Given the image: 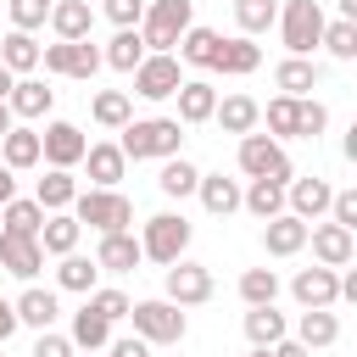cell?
<instances>
[{"mask_svg":"<svg viewBox=\"0 0 357 357\" xmlns=\"http://www.w3.org/2000/svg\"><path fill=\"white\" fill-rule=\"evenodd\" d=\"M173 95H178V123H206L212 106H218V89H212L206 78H184Z\"/></svg>","mask_w":357,"mask_h":357,"instance_id":"cell-24","label":"cell"},{"mask_svg":"<svg viewBox=\"0 0 357 357\" xmlns=\"http://www.w3.org/2000/svg\"><path fill=\"white\" fill-rule=\"evenodd\" d=\"M84 167H89L95 190H117V178H123L128 156H123V151H117L112 139H100V145H89V151H84Z\"/></svg>","mask_w":357,"mask_h":357,"instance_id":"cell-20","label":"cell"},{"mask_svg":"<svg viewBox=\"0 0 357 357\" xmlns=\"http://www.w3.org/2000/svg\"><path fill=\"white\" fill-rule=\"evenodd\" d=\"M0 223H6L0 234H28V240H39V229H45V206H39V201H17V195H11V201L0 206Z\"/></svg>","mask_w":357,"mask_h":357,"instance_id":"cell-32","label":"cell"},{"mask_svg":"<svg viewBox=\"0 0 357 357\" xmlns=\"http://www.w3.org/2000/svg\"><path fill=\"white\" fill-rule=\"evenodd\" d=\"M11 128H17V123H11V106H6V100H0V139H6V134H11Z\"/></svg>","mask_w":357,"mask_h":357,"instance_id":"cell-55","label":"cell"},{"mask_svg":"<svg viewBox=\"0 0 357 357\" xmlns=\"http://www.w3.org/2000/svg\"><path fill=\"white\" fill-rule=\"evenodd\" d=\"M73 218L100 234H123L134 223V201L123 190H84V195H73Z\"/></svg>","mask_w":357,"mask_h":357,"instance_id":"cell-3","label":"cell"},{"mask_svg":"<svg viewBox=\"0 0 357 357\" xmlns=\"http://www.w3.org/2000/svg\"><path fill=\"white\" fill-rule=\"evenodd\" d=\"M11 312H17V324H28V329H50L61 307H56V296H50V290L28 284V290H22L17 301H11Z\"/></svg>","mask_w":357,"mask_h":357,"instance_id":"cell-26","label":"cell"},{"mask_svg":"<svg viewBox=\"0 0 357 357\" xmlns=\"http://www.w3.org/2000/svg\"><path fill=\"white\" fill-rule=\"evenodd\" d=\"M329 201H335V190H329V178H318V173L284 184V206H290V218H301V223H307V218L318 223V212H329Z\"/></svg>","mask_w":357,"mask_h":357,"instance_id":"cell-12","label":"cell"},{"mask_svg":"<svg viewBox=\"0 0 357 357\" xmlns=\"http://www.w3.org/2000/svg\"><path fill=\"white\" fill-rule=\"evenodd\" d=\"M89 112H95L100 128H123V123H134V100H128L123 89H100V95L89 100Z\"/></svg>","mask_w":357,"mask_h":357,"instance_id":"cell-35","label":"cell"},{"mask_svg":"<svg viewBox=\"0 0 357 357\" xmlns=\"http://www.w3.org/2000/svg\"><path fill=\"white\" fill-rule=\"evenodd\" d=\"M240 173H245V178L290 184V156H284V145L268 139V134H240Z\"/></svg>","mask_w":357,"mask_h":357,"instance_id":"cell-6","label":"cell"},{"mask_svg":"<svg viewBox=\"0 0 357 357\" xmlns=\"http://www.w3.org/2000/svg\"><path fill=\"white\" fill-rule=\"evenodd\" d=\"M195 195H201V206H206L212 218H229V212H240V184H234V178H223V173H201Z\"/></svg>","mask_w":357,"mask_h":357,"instance_id":"cell-25","label":"cell"},{"mask_svg":"<svg viewBox=\"0 0 357 357\" xmlns=\"http://www.w3.org/2000/svg\"><path fill=\"white\" fill-rule=\"evenodd\" d=\"M11 84H17V78H11V73H6V67H0V100H6V95H11Z\"/></svg>","mask_w":357,"mask_h":357,"instance_id":"cell-57","label":"cell"},{"mask_svg":"<svg viewBox=\"0 0 357 357\" xmlns=\"http://www.w3.org/2000/svg\"><path fill=\"white\" fill-rule=\"evenodd\" d=\"M162 195H195V184H201V167L195 162H184V156H167V167H162Z\"/></svg>","mask_w":357,"mask_h":357,"instance_id":"cell-41","label":"cell"},{"mask_svg":"<svg viewBox=\"0 0 357 357\" xmlns=\"http://www.w3.org/2000/svg\"><path fill=\"white\" fill-rule=\"evenodd\" d=\"M245 340H251V346H279V340H284V312L251 307V312H245Z\"/></svg>","mask_w":357,"mask_h":357,"instance_id":"cell-36","label":"cell"},{"mask_svg":"<svg viewBox=\"0 0 357 357\" xmlns=\"http://www.w3.org/2000/svg\"><path fill=\"white\" fill-rule=\"evenodd\" d=\"M318 78H324V67H318V61H307V56H284V61L273 67V84H279L290 100H301Z\"/></svg>","mask_w":357,"mask_h":357,"instance_id":"cell-23","label":"cell"},{"mask_svg":"<svg viewBox=\"0 0 357 357\" xmlns=\"http://www.w3.org/2000/svg\"><path fill=\"white\" fill-rule=\"evenodd\" d=\"M0 151H6V162H0V167H11V173L33 167V162H39V128H11V134L0 139Z\"/></svg>","mask_w":357,"mask_h":357,"instance_id":"cell-34","label":"cell"},{"mask_svg":"<svg viewBox=\"0 0 357 357\" xmlns=\"http://www.w3.org/2000/svg\"><path fill=\"white\" fill-rule=\"evenodd\" d=\"M112 357H151V346L139 335H128V340H112Z\"/></svg>","mask_w":357,"mask_h":357,"instance_id":"cell-51","label":"cell"},{"mask_svg":"<svg viewBox=\"0 0 357 357\" xmlns=\"http://www.w3.org/2000/svg\"><path fill=\"white\" fill-rule=\"evenodd\" d=\"M212 123H218L223 134H257V123H262V106H257L251 95H223V100L212 106Z\"/></svg>","mask_w":357,"mask_h":357,"instance_id":"cell-18","label":"cell"},{"mask_svg":"<svg viewBox=\"0 0 357 357\" xmlns=\"http://www.w3.org/2000/svg\"><path fill=\"white\" fill-rule=\"evenodd\" d=\"M296 340H301L307 351H324V346H335V340H340V318H335L329 307H312V312H301Z\"/></svg>","mask_w":357,"mask_h":357,"instance_id":"cell-27","label":"cell"},{"mask_svg":"<svg viewBox=\"0 0 357 357\" xmlns=\"http://www.w3.org/2000/svg\"><path fill=\"white\" fill-rule=\"evenodd\" d=\"M268 139H296V117H301V100H290V95H279V100H268Z\"/></svg>","mask_w":357,"mask_h":357,"instance_id":"cell-43","label":"cell"},{"mask_svg":"<svg viewBox=\"0 0 357 357\" xmlns=\"http://www.w3.org/2000/svg\"><path fill=\"white\" fill-rule=\"evenodd\" d=\"M307 229H312V223H301V218L279 212V218H268V223H262V251H268V257H296V251L307 245Z\"/></svg>","mask_w":357,"mask_h":357,"instance_id":"cell-16","label":"cell"},{"mask_svg":"<svg viewBox=\"0 0 357 357\" xmlns=\"http://www.w3.org/2000/svg\"><path fill=\"white\" fill-rule=\"evenodd\" d=\"M195 22L190 0H145V17H139V39L151 56H173V45L184 39V28Z\"/></svg>","mask_w":357,"mask_h":357,"instance_id":"cell-2","label":"cell"},{"mask_svg":"<svg viewBox=\"0 0 357 357\" xmlns=\"http://www.w3.org/2000/svg\"><path fill=\"white\" fill-rule=\"evenodd\" d=\"M50 28H56V39H89V28H95L89 0H50Z\"/></svg>","mask_w":357,"mask_h":357,"instance_id":"cell-22","label":"cell"},{"mask_svg":"<svg viewBox=\"0 0 357 357\" xmlns=\"http://www.w3.org/2000/svg\"><path fill=\"white\" fill-rule=\"evenodd\" d=\"M39 61H45V73H61V78H95L100 50L89 39H56V45L39 50Z\"/></svg>","mask_w":357,"mask_h":357,"instance_id":"cell-8","label":"cell"},{"mask_svg":"<svg viewBox=\"0 0 357 357\" xmlns=\"http://www.w3.org/2000/svg\"><path fill=\"white\" fill-rule=\"evenodd\" d=\"M190 223L178 218V212H156L151 223H145V234H139V251L151 257V262H162V268H173L178 257H184V245H190Z\"/></svg>","mask_w":357,"mask_h":357,"instance_id":"cell-5","label":"cell"},{"mask_svg":"<svg viewBox=\"0 0 357 357\" xmlns=\"http://www.w3.org/2000/svg\"><path fill=\"white\" fill-rule=\"evenodd\" d=\"M234 22H240L245 39L251 33H268L279 22V0H234Z\"/></svg>","mask_w":357,"mask_h":357,"instance_id":"cell-38","label":"cell"},{"mask_svg":"<svg viewBox=\"0 0 357 357\" xmlns=\"http://www.w3.org/2000/svg\"><path fill=\"white\" fill-rule=\"evenodd\" d=\"M17 195V178H11V167H0V206Z\"/></svg>","mask_w":357,"mask_h":357,"instance_id":"cell-54","label":"cell"},{"mask_svg":"<svg viewBox=\"0 0 357 357\" xmlns=\"http://www.w3.org/2000/svg\"><path fill=\"white\" fill-rule=\"evenodd\" d=\"M251 357H268V346H251Z\"/></svg>","mask_w":357,"mask_h":357,"instance_id":"cell-58","label":"cell"},{"mask_svg":"<svg viewBox=\"0 0 357 357\" xmlns=\"http://www.w3.org/2000/svg\"><path fill=\"white\" fill-rule=\"evenodd\" d=\"M106 17H112L117 28H139V17H145V0H106Z\"/></svg>","mask_w":357,"mask_h":357,"instance_id":"cell-48","label":"cell"},{"mask_svg":"<svg viewBox=\"0 0 357 357\" xmlns=\"http://www.w3.org/2000/svg\"><path fill=\"white\" fill-rule=\"evenodd\" d=\"M73 346H84V351H100V346H112V324L100 318V312H73V335H67Z\"/></svg>","mask_w":357,"mask_h":357,"instance_id":"cell-37","label":"cell"},{"mask_svg":"<svg viewBox=\"0 0 357 357\" xmlns=\"http://www.w3.org/2000/svg\"><path fill=\"white\" fill-rule=\"evenodd\" d=\"M329 212H335V223H340V229H357V190H335Z\"/></svg>","mask_w":357,"mask_h":357,"instance_id":"cell-49","label":"cell"},{"mask_svg":"<svg viewBox=\"0 0 357 357\" xmlns=\"http://www.w3.org/2000/svg\"><path fill=\"white\" fill-rule=\"evenodd\" d=\"M218 39L223 33H212V28H184V39H178V61H190V67H212V50H218Z\"/></svg>","mask_w":357,"mask_h":357,"instance_id":"cell-39","label":"cell"},{"mask_svg":"<svg viewBox=\"0 0 357 357\" xmlns=\"http://www.w3.org/2000/svg\"><path fill=\"white\" fill-rule=\"evenodd\" d=\"M240 296H245V307H273L279 273H273V268H245V273H240Z\"/></svg>","mask_w":357,"mask_h":357,"instance_id":"cell-40","label":"cell"},{"mask_svg":"<svg viewBox=\"0 0 357 357\" xmlns=\"http://www.w3.org/2000/svg\"><path fill=\"white\" fill-rule=\"evenodd\" d=\"M307 240H312L318 268H346V262H351V251H357L351 229H340V223H318V229H307Z\"/></svg>","mask_w":357,"mask_h":357,"instance_id":"cell-14","label":"cell"},{"mask_svg":"<svg viewBox=\"0 0 357 357\" xmlns=\"http://www.w3.org/2000/svg\"><path fill=\"white\" fill-rule=\"evenodd\" d=\"M33 357H73V340H67V335H50V329H39V340H33Z\"/></svg>","mask_w":357,"mask_h":357,"instance_id":"cell-50","label":"cell"},{"mask_svg":"<svg viewBox=\"0 0 357 357\" xmlns=\"http://www.w3.org/2000/svg\"><path fill=\"white\" fill-rule=\"evenodd\" d=\"M95 273H100V268H95V257H78V251H67V257H61V268H56L61 290H84V296L95 290Z\"/></svg>","mask_w":357,"mask_h":357,"instance_id":"cell-42","label":"cell"},{"mask_svg":"<svg viewBox=\"0 0 357 357\" xmlns=\"http://www.w3.org/2000/svg\"><path fill=\"white\" fill-rule=\"evenodd\" d=\"M268 357H312L301 340H279V346H268Z\"/></svg>","mask_w":357,"mask_h":357,"instance_id":"cell-53","label":"cell"},{"mask_svg":"<svg viewBox=\"0 0 357 357\" xmlns=\"http://www.w3.org/2000/svg\"><path fill=\"white\" fill-rule=\"evenodd\" d=\"M162 301H173V307H201V301H212V268L206 262H173L167 268V296Z\"/></svg>","mask_w":357,"mask_h":357,"instance_id":"cell-9","label":"cell"},{"mask_svg":"<svg viewBox=\"0 0 357 357\" xmlns=\"http://www.w3.org/2000/svg\"><path fill=\"white\" fill-rule=\"evenodd\" d=\"M128 318H134V335H139L145 346H173V340H184V312H178L173 301H134Z\"/></svg>","mask_w":357,"mask_h":357,"instance_id":"cell-7","label":"cell"},{"mask_svg":"<svg viewBox=\"0 0 357 357\" xmlns=\"http://www.w3.org/2000/svg\"><path fill=\"white\" fill-rule=\"evenodd\" d=\"M318 45H329L335 61H351L357 56V22H324V39Z\"/></svg>","mask_w":357,"mask_h":357,"instance_id":"cell-44","label":"cell"},{"mask_svg":"<svg viewBox=\"0 0 357 357\" xmlns=\"http://www.w3.org/2000/svg\"><path fill=\"white\" fill-rule=\"evenodd\" d=\"M257 67H262V45H251L245 33H240V39H218V50H212V73L245 78V73H257Z\"/></svg>","mask_w":357,"mask_h":357,"instance_id":"cell-15","label":"cell"},{"mask_svg":"<svg viewBox=\"0 0 357 357\" xmlns=\"http://www.w3.org/2000/svg\"><path fill=\"white\" fill-rule=\"evenodd\" d=\"M279 33L290 56H312V45L324 39V6L318 0H284L279 6Z\"/></svg>","mask_w":357,"mask_h":357,"instance_id":"cell-4","label":"cell"},{"mask_svg":"<svg viewBox=\"0 0 357 357\" xmlns=\"http://www.w3.org/2000/svg\"><path fill=\"white\" fill-rule=\"evenodd\" d=\"M11 335H17V312H11V301L0 296V346H6Z\"/></svg>","mask_w":357,"mask_h":357,"instance_id":"cell-52","label":"cell"},{"mask_svg":"<svg viewBox=\"0 0 357 357\" xmlns=\"http://www.w3.org/2000/svg\"><path fill=\"white\" fill-rule=\"evenodd\" d=\"M73 195H78V178H73L67 167H50V173L39 178V190H33V201H39L45 212H67Z\"/></svg>","mask_w":357,"mask_h":357,"instance_id":"cell-30","label":"cell"},{"mask_svg":"<svg viewBox=\"0 0 357 357\" xmlns=\"http://www.w3.org/2000/svg\"><path fill=\"white\" fill-rule=\"evenodd\" d=\"M178 84H184L178 56H145V61L134 67V95H145V100H167Z\"/></svg>","mask_w":357,"mask_h":357,"instance_id":"cell-11","label":"cell"},{"mask_svg":"<svg viewBox=\"0 0 357 357\" xmlns=\"http://www.w3.org/2000/svg\"><path fill=\"white\" fill-rule=\"evenodd\" d=\"M78 234H84V223H78L73 212H45L39 251H50V257H67V251H78Z\"/></svg>","mask_w":357,"mask_h":357,"instance_id":"cell-21","label":"cell"},{"mask_svg":"<svg viewBox=\"0 0 357 357\" xmlns=\"http://www.w3.org/2000/svg\"><path fill=\"white\" fill-rule=\"evenodd\" d=\"M151 50H145V39H139V28H117V39L100 50V61L106 67H117V73H134L139 61H145Z\"/></svg>","mask_w":357,"mask_h":357,"instance_id":"cell-29","label":"cell"},{"mask_svg":"<svg viewBox=\"0 0 357 357\" xmlns=\"http://www.w3.org/2000/svg\"><path fill=\"white\" fill-rule=\"evenodd\" d=\"M178 117H134V123H123V139H117V151L128 156V162H151V156H178Z\"/></svg>","mask_w":357,"mask_h":357,"instance_id":"cell-1","label":"cell"},{"mask_svg":"<svg viewBox=\"0 0 357 357\" xmlns=\"http://www.w3.org/2000/svg\"><path fill=\"white\" fill-rule=\"evenodd\" d=\"M50 22V0H11V28L17 33H33Z\"/></svg>","mask_w":357,"mask_h":357,"instance_id":"cell-45","label":"cell"},{"mask_svg":"<svg viewBox=\"0 0 357 357\" xmlns=\"http://www.w3.org/2000/svg\"><path fill=\"white\" fill-rule=\"evenodd\" d=\"M324 123H329L324 100H301V117H296V139H318V134H324Z\"/></svg>","mask_w":357,"mask_h":357,"instance_id":"cell-47","label":"cell"},{"mask_svg":"<svg viewBox=\"0 0 357 357\" xmlns=\"http://www.w3.org/2000/svg\"><path fill=\"white\" fill-rule=\"evenodd\" d=\"M84 307H89V312H100L106 324H117V318H128V307H134V301H128L123 290H95V296L84 301Z\"/></svg>","mask_w":357,"mask_h":357,"instance_id":"cell-46","label":"cell"},{"mask_svg":"<svg viewBox=\"0 0 357 357\" xmlns=\"http://www.w3.org/2000/svg\"><path fill=\"white\" fill-rule=\"evenodd\" d=\"M84 151H89V139L78 134V123H45L39 128V156L50 167H78Z\"/></svg>","mask_w":357,"mask_h":357,"instance_id":"cell-10","label":"cell"},{"mask_svg":"<svg viewBox=\"0 0 357 357\" xmlns=\"http://www.w3.org/2000/svg\"><path fill=\"white\" fill-rule=\"evenodd\" d=\"M290 296L312 312V307H335L340 301V273L335 268H301L296 279H290Z\"/></svg>","mask_w":357,"mask_h":357,"instance_id":"cell-13","label":"cell"},{"mask_svg":"<svg viewBox=\"0 0 357 357\" xmlns=\"http://www.w3.org/2000/svg\"><path fill=\"white\" fill-rule=\"evenodd\" d=\"M240 206L251 212V218H279L284 212V184H273V178H251V190H240Z\"/></svg>","mask_w":357,"mask_h":357,"instance_id":"cell-31","label":"cell"},{"mask_svg":"<svg viewBox=\"0 0 357 357\" xmlns=\"http://www.w3.org/2000/svg\"><path fill=\"white\" fill-rule=\"evenodd\" d=\"M0 67H6L11 78H17V73H33V67H39V45H33V33H17V28H11V33L0 39Z\"/></svg>","mask_w":357,"mask_h":357,"instance_id":"cell-33","label":"cell"},{"mask_svg":"<svg viewBox=\"0 0 357 357\" xmlns=\"http://www.w3.org/2000/svg\"><path fill=\"white\" fill-rule=\"evenodd\" d=\"M145 262V251H139V240L123 229V234H100V245H95V268H106V273H134Z\"/></svg>","mask_w":357,"mask_h":357,"instance_id":"cell-17","label":"cell"},{"mask_svg":"<svg viewBox=\"0 0 357 357\" xmlns=\"http://www.w3.org/2000/svg\"><path fill=\"white\" fill-rule=\"evenodd\" d=\"M50 100H56V89H45L39 78H17V84H11V95H6L11 117H45V112H50Z\"/></svg>","mask_w":357,"mask_h":357,"instance_id":"cell-28","label":"cell"},{"mask_svg":"<svg viewBox=\"0 0 357 357\" xmlns=\"http://www.w3.org/2000/svg\"><path fill=\"white\" fill-rule=\"evenodd\" d=\"M340 22H357V0H340Z\"/></svg>","mask_w":357,"mask_h":357,"instance_id":"cell-56","label":"cell"},{"mask_svg":"<svg viewBox=\"0 0 357 357\" xmlns=\"http://www.w3.org/2000/svg\"><path fill=\"white\" fill-rule=\"evenodd\" d=\"M0 268L17 273V279H33V273L45 268L39 240H28V234H0Z\"/></svg>","mask_w":357,"mask_h":357,"instance_id":"cell-19","label":"cell"}]
</instances>
